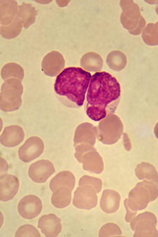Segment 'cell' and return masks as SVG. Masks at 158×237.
Segmentation results:
<instances>
[{
	"label": "cell",
	"mask_w": 158,
	"mask_h": 237,
	"mask_svg": "<svg viewBox=\"0 0 158 237\" xmlns=\"http://www.w3.org/2000/svg\"><path fill=\"white\" fill-rule=\"evenodd\" d=\"M38 227L47 237H56L62 229L60 219L53 214L42 216L39 219Z\"/></svg>",
	"instance_id": "12"
},
{
	"label": "cell",
	"mask_w": 158,
	"mask_h": 237,
	"mask_svg": "<svg viewBox=\"0 0 158 237\" xmlns=\"http://www.w3.org/2000/svg\"><path fill=\"white\" fill-rule=\"evenodd\" d=\"M155 10H156V13H157V14L158 15V5H157L156 6V8H155Z\"/></svg>",
	"instance_id": "30"
},
{
	"label": "cell",
	"mask_w": 158,
	"mask_h": 237,
	"mask_svg": "<svg viewBox=\"0 0 158 237\" xmlns=\"http://www.w3.org/2000/svg\"><path fill=\"white\" fill-rule=\"evenodd\" d=\"M154 132L156 137L158 139V122L155 126Z\"/></svg>",
	"instance_id": "29"
},
{
	"label": "cell",
	"mask_w": 158,
	"mask_h": 237,
	"mask_svg": "<svg viewBox=\"0 0 158 237\" xmlns=\"http://www.w3.org/2000/svg\"><path fill=\"white\" fill-rule=\"evenodd\" d=\"M81 64L85 69L95 70L101 68L102 60L99 55L91 52L83 55L81 60Z\"/></svg>",
	"instance_id": "24"
},
{
	"label": "cell",
	"mask_w": 158,
	"mask_h": 237,
	"mask_svg": "<svg viewBox=\"0 0 158 237\" xmlns=\"http://www.w3.org/2000/svg\"><path fill=\"white\" fill-rule=\"evenodd\" d=\"M107 63L111 68L115 69H121L125 66L127 58L125 54L119 51H113L108 55Z\"/></svg>",
	"instance_id": "25"
},
{
	"label": "cell",
	"mask_w": 158,
	"mask_h": 237,
	"mask_svg": "<svg viewBox=\"0 0 158 237\" xmlns=\"http://www.w3.org/2000/svg\"><path fill=\"white\" fill-rule=\"evenodd\" d=\"M19 186L18 178L14 175L5 174L0 177V200L7 201L12 199L17 193Z\"/></svg>",
	"instance_id": "13"
},
{
	"label": "cell",
	"mask_w": 158,
	"mask_h": 237,
	"mask_svg": "<svg viewBox=\"0 0 158 237\" xmlns=\"http://www.w3.org/2000/svg\"><path fill=\"white\" fill-rule=\"evenodd\" d=\"M158 184L144 180L138 183L130 192L128 198L124 201L126 210L125 220L129 222L135 216L137 211L145 208L148 203L158 196Z\"/></svg>",
	"instance_id": "3"
},
{
	"label": "cell",
	"mask_w": 158,
	"mask_h": 237,
	"mask_svg": "<svg viewBox=\"0 0 158 237\" xmlns=\"http://www.w3.org/2000/svg\"><path fill=\"white\" fill-rule=\"evenodd\" d=\"M22 26L21 20L16 15L10 24L6 26H1V34L2 37L6 39L14 38L20 32Z\"/></svg>",
	"instance_id": "23"
},
{
	"label": "cell",
	"mask_w": 158,
	"mask_h": 237,
	"mask_svg": "<svg viewBox=\"0 0 158 237\" xmlns=\"http://www.w3.org/2000/svg\"><path fill=\"white\" fill-rule=\"evenodd\" d=\"M55 171L52 163L48 160H41L32 164L28 171V175L34 182L43 183Z\"/></svg>",
	"instance_id": "10"
},
{
	"label": "cell",
	"mask_w": 158,
	"mask_h": 237,
	"mask_svg": "<svg viewBox=\"0 0 158 237\" xmlns=\"http://www.w3.org/2000/svg\"><path fill=\"white\" fill-rule=\"evenodd\" d=\"M132 229L135 231L134 237L158 236L156 228L157 219L153 213L145 212L133 217L130 221Z\"/></svg>",
	"instance_id": "6"
},
{
	"label": "cell",
	"mask_w": 158,
	"mask_h": 237,
	"mask_svg": "<svg viewBox=\"0 0 158 237\" xmlns=\"http://www.w3.org/2000/svg\"><path fill=\"white\" fill-rule=\"evenodd\" d=\"M142 37L144 42L151 46L158 45V22L150 23L143 28Z\"/></svg>",
	"instance_id": "22"
},
{
	"label": "cell",
	"mask_w": 158,
	"mask_h": 237,
	"mask_svg": "<svg viewBox=\"0 0 158 237\" xmlns=\"http://www.w3.org/2000/svg\"><path fill=\"white\" fill-rule=\"evenodd\" d=\"M17 2L14 0L0 1V22L6 26L14 20L18 12Z\"/></svg>",
	"instance_id": "16"
},
{
	"label": "cell",
	"mask_w": 158,
	"mask_h": 237,
	"mask_svg": "<svg viewBox=\"0 0 158 237\" xmlns=\"http://www.w3.org/2000/svg\"><path fill=\"white\" fill-rule=\"evenodd\" d=\"M75 185V178L70 172L64 171L60 172L56 175L51 181L50 188L53 192L58 188L66 187L72 191Z\"/></svg>",
	"instance_id": "17"
},
{
	"label": "cell",
	"mask_w": 158,
	"mask_h": 237,
	"mask_svg": "<svg viewBox=\"0 0 158 237\" xmlns=\"http://www.w3.org/2000/svg\"><path fill=\"white\" fill-rule=\"evenodd\" d=\"M24 133L23 128L17 125L5 127L0 137L1 144L8 147L16 146L23 141Z\"/></svg>",
	"instance_id": "14"
},
{
	"label": "cell",
	"mask_w": 158,
	"mask_h": 237,
	"mask_svg": "<svg viewBox=\"0 0 158 237\" xmlns=\"http://www.w3.org/2000/svg\"><path fill=\"white\" fill-rule=\"evenodd\" d=\"M122 231L120 227L116 224L108 223L104 225L99 231V237H110L120 235Z\"/></svg>",
	"instance_id": "26"
},
{
	"label": "cell",
	"mask_w": 158,
	"mask_h": 237,
	"mask_svg": "<svg viewBox=\"0 0 158 237\" xmlns=\"http://www.w3.org/2000/svg\"><path fill=\"white\" fill-rule=\"evenodd\" d=\"M42 208V202L40 198L33 195H29L23 198L18 206V212L23 218L30 219L37 216Z\"/></svg>",
	"instance_id": "9"
},
{
	"label": "cell",
	"mask_w": 158,
	"mask_h": 237,
	"mask_svg": "<svg viewBox=\"0 0 158 237\" xmlns=\"http://www.w3.org/2000/svg\"><path fill=\"white\" fill-rule=\"evenodd\" d=\"M23 69L19 64L10 63L4 65L1 71L2 78L5 81L9 79L15 78L21 81L24 77Z\"/></svg>",
	"instance_id": "21"
},
{
	"label": "cell",
	"mask_w": 158,
	"mask_h": 237,
	"mask_svg": "<svg viewBox=\"0 0 158 237\" xmlns=\"http://www.w3.org/2000/svg\"><path fill=\"white\" fill-rule=\"evenodd\" d=\"M123 9L121 21L124 28L133 35L140 34L146 21L141 15L138 5L132 0H123L120 2Z\"/></svg>",
	"instance_id": "5"
},
{
	"label": "cell",
	"mask_w": 158,
	"mask_h": 237,
	"mask_svg": "<svg viewBox=\"0 0 158 237\" xmlns=\"http://www.w3.org/2000/svg\"><path fill=\"white\" fill-rule=\"evenodd\" d=\"M121 87L116 78L105 71L97 72L91 77L86 96L87 115L98 121L107 114L109 106L118 101Z\"/></svg>",
	"instance_id": "1"
},
{
	"label": "cell",
	"mask_w": 158,
	"mask_h": 237,
	"mask_svg": "<svg viewBox=\"0 0 158 237\" xmlns=\"http://www.w3.org/2000/svg\"><path fill=\"white\" fill-rule=\"evenodd\" d=\"M120 200V196L118 192L112 189L104 190L100 200V207L106 213H114L119 208Z\"/></svg>",
	"instance_id": "15"
},
{
	"label": "cell",
	"mask_w": 158,
	"mask_h": 237,
	"mask_svg": "<svg viewBox=\"0 0 158 237\" xmlns=\"http://www.w3.org/2000/svg\"><path fill=\"white\" fill-rule=\"evenodd\" d=\"M97 193L93 186L85 184H79L74 193L73 203L78 208L91 209L97 205Z\"/></svg>",
	"instance_id": "7"
},
{
	"label": "cell",
	"mask_w": 158,
	"mask_h": 237,
	"mask_svg": "<svg viewBox=\"0 0 158 237\" xmlns=\"http://www.w3.org/2000/svg\"><path fill=\"white\" fill-rule=\"evenodd\" d=\"M72 191L66 187H61L56 189L52 194L51 202L56 207L63 208L68 206L71 200Z\"/></svg>",
	"instance_id": "19"
},
{
	"label": "cell",
	"mask_w": 158,
	"mask_h": 237,
	"mask_svg": "<svg viewBox=\"0 0 158 237\" xmlns=\"http://www.w3.org/2000/svg\"><path fill=\"white\" fill-rule=\"evenodd\" d=\"M18 10L16 15L25 28L35 22L37 11L31 4L23 2L19 6Z\"/></svg>",
	"instance_id": "18"
},
{
	"label": "cell",
	"mask_w": 158,
	"mask_h": 237,
	"mask_svg": "<svg viewBox=\"0 0 158 237\" xmlns=\"http://www.w3.org/2000/svg\"><path fill=\"white\" fill-rule=\"evenodd\" d=\"M83 184H88L93 186L96 189L97 193L100 192L102 189V181L99 178L84 176L80 178L79 182V185Z\"/></svg>",
	"instance_id": "28"
},
{
	"label": "cell",
	"mask_w": 158,
	"mask_h": 237,
	"mask_svg": "<svg viewBox=\"0 0 158 237\" xmlns=\"http://www.w3.org/2000/svg\"><path fill=\"white\" fill-rule=\"evenodd\" d=\"M65 61L62 55L58 51H52L43 58L41 69L46 75L51 77L56 76L64 66Z\"/></svg>",
	"instance_id": "11"
},
{
	"label": "cell",
	"mask_w": 158,
	"mask_h": 237,
	"mask_svg": "<svg viewBox=\"0 0 158 237\" xmlns=\"http://www.w3.org/2000/svg\"><path fill=\"white\" fill-rule=\"evenodd\" d=\"M135 171L139 179H146L158 184V174L155 168L152 164L142 162L137 165Z\"/></svg>",
	"instance_id": "20"
},
{
	"label": "cell",
	"mask_w": 158,
	"mask_h": 237,
	"mask_svg": "<svg viewBox=\"0 0 158 237\" xmlns=\"http://www.w3.org/2000/svg\"><path fill=\"white\" fill-rule=\"evenodd\" d=\"M40 235L37 229L31 224H25L20 227L16 232L15 237H40Z\"/></svg>",
	"instance_id": "27"
},
{
	"label": "cell",
	"mask_w": 158,
	"mask_h": 237,
	"mask_svg": "<svg viewBox=\"0 0 158 237\" xmlns=\"http://www.w3.org/2000/svg\"><path fill=\"white\" fill-rule=\"evenodd\" d=\"M23 86L21 81L15 78L8 79L2 84L0 94V108L5 112L18 110L21 106Z\"/></svg>",
	"instance_id": "4"
},
{
	"label": "cell",
	"mask_w": 158,
	"mask_h": 237,
	"mask_svg": "<svg viewBox=\"0 0 158 237\" xmlns=\"http://www.w3.org/2000/svg\"><path fill=\"white\" fill-rule=\"evenodd\" d=\"M44 144L43 140L37 136L28 138L18 150L19 159L28 163L39 156L43 153Z\"/></svg>",
	"instance_id": "8"
},
{
	"label": "cell",
	"mask_w": 158,
	"mask_h": 237,
	"mask_svg": "<svg viewBox=\"0 0 158 237\" xmlns=\"http://www.w3.org/2000/svg\"><path fill=\"white\" fill-rule=\"evenodd\" d=\"M91 77L89 72L81 68H67L57 76L54 85L55 91L58 94L66 97L77 106H81Z\"/></svg>",
	"instance_id": "2"
}]
</instances>
